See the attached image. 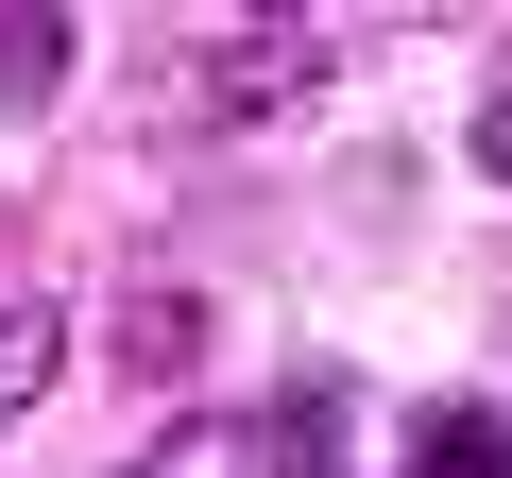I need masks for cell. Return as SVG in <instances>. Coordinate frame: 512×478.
Returning <instances> with one entry per match:
<instances>
[{"label":"cell","instance_id":"6da1fadb","mask_svg":"<svg viewBox=\"0 0 512 478\" xmlns=\"http://www.w3.org/2000/svg\"><path fill=\"white\" fill-rule=\"evenodd\" d=\"M308 69H325V35H308V18H256V35H222V52H205V103H222V120H274V103H308Z\"/></svg>","mask_w":512,"mask_h":478},{"label":"cell","instance_id":"7a4b0ae2","mask_svg":"<svg viewBox=\"0 0 512 478\" xmlns=\"http://www.w3.org/2000/svg\"><path fill=\"white\" fill-rule=\"evenodd\" d=\"M52 376H69V308L52 291H0V427H18Z\"/></svg>","mask_w":512,"mask_h":478},{"label":"cell","instance_id":"3957f363","mask_svg":"<svg viewBox=\"0 0 512 478\" xmlns=\"http://www.w3.org/2000/svg\"><path fill=\"white\" fill-rule=\"evenodd\" d=\"M410 478H512V410H478V393H444V410L410 427Z\"/></svg>","mask_w":512,"mask_h":478},{"label":"cell","instance_id":"277c9868","mask_svg":"<svg viewBox=\"0 0 512 478\" xmlns=\"http://www.w3.org/2000/svg\"><path fill=\"white\" fill-rule=\"evenodd\" d=\"M120 359H137V376H188V359H205V291H137V308H120Z\"/></svg>","mask_w":512,"mask_h":478},{"label":"cell","instance_id":"5b68a950","mask_svg":"<svg viewBox=\"0 0 512 478\" xmlns=\"http://www.w3.org/2000/svg\"><path fill=\"white\" fill-rule=\"evenodd\" d=\"M69 86V18H0V103H52Z\"/></svg>","mask_w":512,"mask_h":478},{"label":"cell","instance_id":"8992f818","mask_svg":"<svg viewBox=\"0 0 512 478\" xmlns=\"http://www.w3.org/2000/svg\"><path fill=\"white\" fill-rule=\"evenodd\" d=\"M154 478H239V427H171V461Z\"/></svg>","mask_w":512,"mask_h":478},{"label":"cell","instance_id":"52a82bcc","mask_svg":"<svg viewBox=\"0 0 512 478\" xmlns=\"http://www.w3.org/2000/svg\"><path fill=\"white\" fill-rule=\"evenodd\" d=\"M461 154H478V171H512V86H495V103L461 120Z\"/></svg>","mask_w":512,"mask_h":478},{"label":"cell","instance_id":"ba28073f","mask_svg":"<svg viewBox=\"0 0 512 478\" xmlns=\"http://www.w3.org/2000/svg\"><path fill=\"white\" fill-rule=\"evenodd\" d=\"M308 478H342V461H308Z\"/></svg>","mask_w":512,"mask_h":478}]
</instances>
